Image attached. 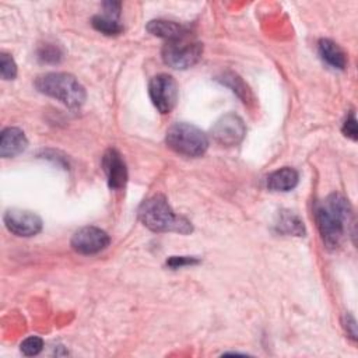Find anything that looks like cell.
<instances>
[{
    "mask_svg": "<svg viewBox=\"0 0 358 358\" xmlns=\"http://www.w3.org/2000/svg\"><path fill=\"white\" fill-rule=\"evenodd\" d=\"M246 133L243 120L235 113H227L221 116L211 127V136L215 143L232 147L239 144Z\"/></svg>",
    "mask_w": 358,
    "mask_h": 358,
    "instance_id": "cell-7",
    "label": "cell"
},
{
    "mask_svg": "<svg viewBox=\"0 0 358 358\" xmlns=\"http://www.w3.org/2000/svg\"><path fill=\"white\" fill-rule=\"evenodd\" d=\"M148 94L161 113H169L178 102V84L169 74H157L150 80Z\"/></svg>",
    "mask_w": 358,
    "mask_h": 358,
    "instance_id": "cell-6",
    "label": "cell"
},
{
    "mask_svg": "<svg viewBox=\"0 0 358 358\" xmlns=\"http://www.w3.org/2000/svg\"><path fill=\"white\" fill-rule=\"evenodd\" d=\"M277 229L282 234L287 235H296V236H302L305 234V227L303 222L292 213L289 211H282L280 214L278 222L275 224Z\"/></svg>",
    "mask_w": 358,
    "mask_h": 358,
    "instance_id": "cell-15",
    "label": "cell"
},
{
    "mask_svg": "<svg viewBox=\"0 0 358 358\" xmlns=\"http://www.w3.org/2000/svg\"><path fill=\"white\" fill-rule=\"evenodd\" d=\"M0 74L4 80H13L17 76V64L7 53L0 55Z\"/></svg>",
    "mask_w": 358,
    "mask_h": 358,
    "instance_id": "cell-18",
    "label": "cell"
},
{
    "mask_svg": "<svg viewBox=\"0 0 358 358\" xmlns=\"http://www.w3.org/2000/svg\"><path fill=\"white\" fill-rule=\"evenodd\" d=\"M137 215L143 225L154 232H178L186 235L193 231L192 222L175 214L166 199L161 194L144 200L138 207Z\"/></svg>",
    "mask_w": 358,
    "mask_h": 358,
    "instance_id": "cell-2",
    "label": "cell"
},
{
    "mask_svg": "<svg viewBox=\"0 0 358 358\" xmlns=\"http://www.w3.org/2000/svg\"><path fill=\"white\" fill-rule=\"evenodd\" d=\"M147 31L151 35L165 38L166 41L178 39L183 35H186V29L183 25L173 22V21H166V20H152L147 24Z\"/></svg>",
    "mask_w": 358,
    "mask_h": 358,
    "instance_id": "cell-13",
    "label": "cell"
},
{
    "mask_svg": "<svg viewBox=\"0 0 358 358\" xmlns=\"http://www.w3.org/2000/svg\"><path fill=\"white\" fill-rule=\"evenodd\" d=\"M344 327H345L347 333H348L354 340H357V324H355V319H354L350 313H345V315H344Z\"/></svg>",
    "mask_w": 358,
    "mask_h": 358,
    "instance_id": "cell-23",
    "label": "cell"
},
{
    "mask_svg": "<svg viewBox=\"0 0 358 358\" xmlns=\"http://www.w3.org/2000/svg\"><path fill=\"white\" fill-rule=\"evenodd\" d=\"M319 55L320 57L334 69L343 70L347 64V57L344 50L330 39L319 41Z\"/></svg>",
    "mask_w": 358,
    "mask_h": 358,
    "instance_id": "cell-14",
    "label": "cell"
},
{
    "mask_svg": "<svg viewBox=\"0 0 358 358\" xmlns=\"http://www.w3.org/2000/svg\"><path fill=\"white\" fill-rule=\"evenodd\" d=\"M110 243L109 235L96 227H83L74 232L70 245L81 255H94L103 250Z\"/></svg>",
    "mask_w": 358,
    "mask_h": 358,
    "instance_id": "cell-8",
    "label": "cell"
},
{
    "mask_svg": "<svg viewBox=\"0 0 358 358\" xmlns=\"http://www.w3.org/2000/svg\"><path fill=\"white\" fill-rule=\"evenodd\" d=\"M203 55V45L197 41L187 39L186 35L168 41L162 48L165 64L175 70H186L194 66Z\"/></svg>",
    "mask_w": 358,
    "mask_h": 358,
    "instance_id": "cell-5",
    "label": "cell"
},
{
    "mask_svg": "<svg viewBox=\"0 0 358 358\" xmlns=\"http://www.w3.org/2000/svg\"><path fill=\"white\" fill-rule=\"evenodd\" d=\"M39 92L49 95L71 109L80 108L87 98L84 87L69 73H46L35 80Z\"/></svg>",
    "mask_w": 358,
    "mask_h": 358,
    "instance_id": "cell-3",
    "label": "cell"
},
{
    "mask_svg": "<svg viewBox=\"0 0 358 358\" xmlns=\"http://www.w3.org/2000/svg\"><path fill=\"white\" fill-rule=\"evenodd\" d=\"M6 228L17 236H34L42 229V220L38 214L27 210L11 208L4 214Z\"/></svg>",
    "mask_w": 358,
    "mask_h": 358,
    "instance_id": "cell-9",
    "label": "cell"
},
{
    "mask_svg": "<svg viewBox=\"0 0 358 358\" xmlns=\"http://www.w3.org/2000/svg\"><path fill=\"white\" fill-rule=\"evenodd\" d=\"M20 348H21V352H22L24 355H28V357L38 355V354L42 351V348H43V340H42L41 337H38V336L27 337V338L21 343Z\"/></svg>",
    "mask_w": 358,
    "mask_h": 358,
    "instance_id": "cell-17",
    "label": "cell"
},
{
    "mask_svg": "<svg viewBox=\"0 0 358 358\" xmlns=\"http://www.w3.org/2000/svg\"><path fill=\"white\" fill-rule=\"evenodd\" d=\"M343 133H344V136L350 137L351 140H354V141L357 140V119H355L354 113H351L345 119V122L343 124Z\"/></svg>",
    "mask_w": 358,
    "mask_h": 358,
    "instance_id": "cell-21",
    "label": "cell"
},
{
    "mask_svg": "<svg viewBox=\"0 0 358 358\" xmlns=\"http://www.w3.org/2000/svg\"><path fill=\"white\" fill-rule=\"evenodd\" d=\"M91 24H92V27L96 31H99V32H102L105 35H109V36L110 35H117L123 29V27L117 22V20L115 17L108 15V14L106 15H95V17H92Z\"/></svg>",
    "mask_w": 358,
    "mask_h": 358,
    "instance_id": "cell-16",
    "label": "cell"
},
{
    "mask_svg": "<svg viewBox=\"0 0 358 358\" xmlns=\"http://www.w3.org/2000/svg\"><path fill=\"white\" fill-rule=\"evenodd\" d=\"M166 145L185 157H200L208 148L207 136L190 123H175L166 130Z\"/></svg>",
    "mask_w": 358,
    "mask_h": 358,
    "instance_id": "cell-4",
    "label": "cell"
},
{
    "mask_svg": "<svg viewBox=\"0 0 358 358\" xmlns=\"http://www.w3.org/2000/svg\"><path fill=\"white\" fill-rule=\"evenodd\" d=\"M199 260H196L194 257H187V256H172L166 264L173 267V268H178V267H182V266H186V264H196Z\"/></svg>",
    "mask_w": 358,
    "mask_h": 358,
    "instance_id": "cell-22",
    "label": "cell"
},
{
    "mask_svg": "<svg viewBox=\"0 0 358 358\" xmlns=\"http://www.w3.org/2000/svg\"><path fill=\"white\" fill-rule=\"evenodd\" d=\"M102 166L110 189H123L127 182V168L119 151L109 148L102 158Z\"/></svg>",
    "mask_w": 358,
    "mask_h": 358,
    "instance_id": "cell-10",
    "label": "cell"
},
{
    "mask_svg": "<svg viewBox=\"0 0 358 358\" xmlns=\"http://www.w3.org/2000/svg\"><path fill=\"white\" fill-rule=\"evenodd\" d=\"M39 59L46 63H57L62 59V52L55 45H45L39 50Z\"/></svg>",
    "mask_w": 358,
    "mask_h": 358,
    "instance_id": "cell-20",
    "label": "cell"
},
{
    "mask_svg": "<svg viewBox=\"0 0 358 358\" xmlns=\"http://www.w3.org/2000/svg\"><path fill=\"white\" fill-rule=\"evenodd\" d=\"M298 179H299L298 172L292 168L285 166L270 173L267 176L266 185L270 190H274V192H288L296 186Z\"/></svg>",
    "mask_w": 358,
    "mask_h": 358,
    "instance_id": "cell-12",
    "label": "cell"
},
{
    "mask_svg": "<svg viewBox=\"0 0 358 358\" xmlns=\"http://www.w3.org/2000/svg\"><path fill=\"white\" fill-rule=\"evenodd\" d=\"M225 84L229 85L231 88H234V92H236L242 99L243 102H248L249 96H248V88L245 87V84L242 83V80L239 77H236L235 74H229V76H225Z\"/></svg>",
    "mask_w": 358,
    "mask_h": 358,
    "instance_id": "cell-19",
    "label": "cell"
},
{
    "mask_svg": "<svg viewBox=\"0 0 358 358\" xmlns=\"http://www.w3.org/2000/svg\"><path fill=\"white\" fill-rule=\"evenodd\" d=\"M28 140L22 130L17 127H7L0 136V155L3 158H13L25 151Z\"/></svg>",
    "mask_w": 358,
    "mask_h": 358,
    "instance_id": "cell-11",
    "label": "cell"
},
{
    "mask_svg": "<svg viewBox=\"0 0 358 358\" xmlns=\"http://www.w3.org/2000/svg\"><path fill=\"white\" fill-rule=\"evenodd\" d=\"M315 217L324 246L327 249L340 246L352 218V208L348 200L338 193H333L317 204Z\"/></svg>",
    "mask_w": 358,
    "mask_h": 358,
    "instance_id": "cell-1",
    "label": "cell"
}]
</instances>
